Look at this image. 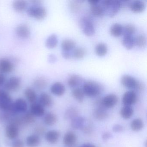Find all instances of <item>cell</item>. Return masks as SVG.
Listing matches in <instances>:
<instances>
[{
    "mask_svg": "<svg viewBox=\"0 0 147 147\" xmlns=\"http://www.w3.org/2000/svg\"><path fill=\"white\" fill-rule=\"evenodd\" d=\"M82 90L85 95L89 97H95L102 93L103 88L98 82L89 81L84 83Z\"/></svg>",
    "mask_w": 147,
    "mask_h": 147,
    "instance_id": "cell-1",
    "label": "cell"
},
{
    "mask_svg": "<svg viewBox=\"0 0 147 147\" xmlns=\"http://www.w3.org/2000/svg\"><path fill=\"white\" fill-rule=\"evenodd\" d=\"M100 2L104 8L105 13L111 18L114 17L121 7L120 1L105 0Z\"/></svg>",
    "mask_w": 147,
    "mask_h": 147,
    "instance_id": "cell-2",
    "label": "cell"
},
{
    "mask_svg": "<svg viewBox=\"0 0 147 147\" xmlns=\"http://www.w3.org/2000/svg\"><path fill=\"white\" fill-rule=\"evenodd\" d=\"M27 13L31 18L38 20L44 19L47 16L46 8L41 5L31 6L27 8Z\"/></svg>",
    "mask_w": 147,
    "mask_h": 147,
    "instance_id": "cell-3",
    "label": "cell"
},
{
    "mask_svg": "<svg viewBox=\"0 0 147 147\" xmlns=\"http://www.w3.org/2000/svg\"><path fill=\"white\" fill-rule=\"evenodd\" d=\"M13 106V102L8 92L0 89V110L8 111L12 109Z\"/></svg>",
    "mask_w": 147,
    "mask_h": 147,
    "instance_id": "cell-4",
    "label": "cell"
},
{
    "mask_svg": "<svg viewBox=\"0 0 147 147\" xmlns=\"http://www.w3.org/2000/svg\"><path fill=\"white\" fill-rule=\"evenodd\" d=\"M21 84L20 78L18 76H12L6 81L4 87L7 92H16L20 88Z\"/></svg>",
    "mask_w": 147,
    "mask_h": 147,
    "instance_id": "cell-5",
    "label": "cell"
},
{
    "mask_svg": "<svg viewBox=\"0 0 147 147\" xmlns=\"http://www.w3.org/2000/svg\"><path fill=\"white\" fill-rule=\"evenodd\" d=\"M80 25L82 29L83 33L88 36H91L95 33V28L90 19L84 18L80 21Z\"/></svg>",
    "mask_w": 147,
    "mask_h": 147,
    "instance_id": "cell-6",
    "label": "cell"
},
{
    "mask_svg": "<svg viewBox=\"0 0 147 147\" xmlns=\"http://www.w3.org/2000/svg\"><path fill=\"white\" fill-rule=\"evenodd\" d=\"M13 62L5 58H0V73L10 74L14 70Z\"/></svg>",
    "mask_w": 147,
    "mask_h": 147,
    "instance_id": "cell-7",
    "label": "cell"
},
{
    "mask_svg": "<svg viewBox=\"0 0 147 147\" xmlns=\"http://www.w3.org/2000/svg\"><path fill=\"white\" fill-rule=\"evenodd\" d=\"M137 100V95L136 92L133 90L127 91L125 93L122 98L124 105L131 106L135 104Z\"/></svg>",
    "mask_w": 147,
    "mask_h": 147,
    "instance_id": "cell-8",
    "label": "cell"
},
{
    "mask_svg": "<svg viewBox=\"0 0 147 147\" xmlns=\"http://www.w3.org/2000/svg\"><path fill=\"white\" fill-rule=\"evenodd\" d=\"M118 101V98L117 95L113 94H108L105 96L101 102L102 105L105 108H111L117 105Z\"/></svg>",
    "mask_w": 147,
    "mask_h": 147,
    "instance_id": "cell-9",
    "label": "cell"
},
{
    "mask_svg": "<svg viewBox=\"0 0 147 147\" xmlns=\"http://www.w3.org/2000/svg\"><path fill=\"white\" fill-rule=\"evenodd\" d=\"M138 81L136 80L134 77L128 75H125L121 77V84L125 87L129 89L135 90Z\"/></svg>",
    "mask_w": 147,
    "mask_h": 147,
    "instance_id": "cell-10",
    "label": "cell"
},
{
    "mask_svg": "<svg viewBox=\"0 0 147 147\" xmlns=\"http://www.w3.org/2000/svg\"><path fill=\"white\" fill-rule=\"evenodd\" d=\"M101 100H99V105L94 111L93 116L94 118L98 120H102L106 118L108 116V113L106 108L101 104Z\"/></svg>",
    "mask_w": 147,
    "mask_h": 147,
    "instance_id": "cell-11",
    "label": "cell"
},
{
    "mask_svg": "<svg viewBox=\"0 0 147 147\" xmlns=\"http://www.w3.org/2000/svg\"><path fill=\"white\" fill-rule=\"evenodd\" d=\"M16 33L17 36L20 38H27L30 36V30L27 25L21 24L16 28Z\"/></svg>",
    "mask_w": 147,
    "mask_h": 147,
    "instance_id": "cell-12",
    "label": "cell"
},
{
    "mask_svg": "<svg viewBox=\"0 0 147 147\" xmlns=\"http://www.w3.org/2000/svg\"><path fill=\"white\" fill-rule=\"evenodd\" d=\"M19 127L13 124L9 123L5 129V134L9 139H14L18 136Z\"/></svg>",
    "mask_w": 147,
    "mask_h": 147,
    "instance_id": "cell-13",
    "label": "cell"
},
{
    "mask_svg": "<svg viewBox=\"0 0 147 147\" xmlns=\"http://www.w3.org/2000/svg\"><path fill=\"white\" fill-rule=\"evenodd\" d=\"M13 107L17 113L26 112L28 109L27 102L24 99L19 98L13 103Z\"/></svg>",
    "mask_w": 147,
    "mask_h": 147,
    "instance_id": "cell-14",
    "label": "cell"
},
{
    "mask_svg": "<svg viewBox=\"0 0 147 147\" xmlns=\"http://www.w3.org/2000/svg\"><path fill=\"white\" fill-rule=\"evenodd\" d=\"M83 79L80 76L76 74L71 75L67 80L68 86L72 88H79L83 83Z\"/></svg>",
    "mask_w": 147,
    "mask_h": 147,
    "instance_id": "cell-15",
    "label": "cell"
},
{
    "mask_svg": "<svg viewBox=\"0 0 147 147\" xmlns=\"http://www.w3.org/2000/svg\"><path fill=\"white\" fill-rule=\"evenodd\" d=\"M77 136L73 131H69L64 135L63 138V143L65 146L71 147L76 143Z\"/></svg>",
    "mask_w": 147,
    "mask_h": 147,
    "instance_id": "cell-16",
    "label": "cell"
},
{
    "mask_svg": "<svg viewBox=\"0 0 147 147\" xmlns=\"http://www.w3.org/2000/svg\"><path fill=\"white\" fill-rule=\"evenodd\" d=\"M51 92L54 95L57 96H62L65 92V86L60 82H56L51 87Z\"/></svg>",
    "mask_w": 147,
    "mask_h": 147,
    "instance_id": "cell-17",
    "label": "cell"
},
{
    "mask_svg": "<svg viewBox=\"0 0 147 147\" xmlns=\"http://www.w3.org/2000/svg\"><path fill=\"white\" fill-rule=\"evenodd\" d=\"M30 111L36 117H42L45 113L44 107L36 102L31 105Z\"/></svg>",
    "mask_w": 147,
    "mask_h": 147,
    "instance_id": "cell-18",
    "label": "cell"
},
{
    "mask_svg": "<svg viewBox=\"0 0 147 147\" xmlns=\"http://www.w3.org/2000/svg\"><path fill=\"white\" fill-rule=\"evenodd\" d=\"M39 104L43 107H49L53 103V99L50 94L46 92H42L40 94L38 99Z\"/></svg>",
    "mask_w": 147,
    "mask_h": 147,
    "instance_id": "cell-19",
    "label": "cell"
},
{
    "mask_svg": "<svg viewBox=\"0 0 147 147\" xmlns=\"http://www.w3.org/2000/svg\"><path fill=\"white\" fill-rule=\"evenodd\" d=\"M85 119L80 116H76L71 120L70 125L74 129H82L85 126Z\"/></svg>",
    "mask_w": 147,
    "mask_h": 147,
    "instance_id": "cell-20",
    "label": "cell"
},
{
    "mask_svg": "<svg viewBox=\"0 0 147 147\" xmlns=\"http://www.w3.org/2000/svg\"><path fill=\"white\" fill-rule=\"evenodd\" d=\"M59 131L55 130L49 131L45 134V138L47 142L52 144L56 143L60 138Z\"/></svg>",
    "mask_w": 147,
    "mask_h": 147,
    "instance_id": "cell-21",
    "label": "cell"
},
{
    "mask_svg": "<svg viewBox=\"0 0 147 147\" xmlns=\"http://www.w3.org/2000/svg\"><path fill=\"white\" fill-rule=\"evenodd\" d=\"M12 7L15 11L18 13H22L27 10L28 2L23 0L15 1L13 2Z\"/></svg>",
    "mask_w": 147,
    "mask_h": 147,
    "instance_id": "cell-22",
    "label": "cell"
},
{
    "mask_svg": "<svg viewBox=\"0 0 147 147\" xmlns=\"http://www.w3.org/2000/svg\"><path fill=\"white\" fill-rule=\"evenodd\" d=\"M130 8L134 13H141L143 11L145 8V4L141 1H136L131 2Z\"/></svg>",
    "mask_w": 147,
    "mask_h": 147,
    "instance_id": "cell-23",
    "label": "cell"
},
{
    "mask_svg": "<svg viewBox=\"0 0 147 147\" xmlns=\"http://www.w3.org/2000/svg\"><path fill=\"white\" fill-rule=\"evenodd\" d=\"M24 94L26 99L31 104L36 103L37 95L35 90L31 88H27L25 90Z\"/></svg>",
    "mask_w": 147,
    "mask_h": 147,
    "instance_id": "cell-24",
    "label": "cell"
},
{
    "mask_svg": "<svg viewBox=\"0 0 147 147\" xmlns=\"http://www.w3.org/2000/svg\"><path fill=\"white\" fill-rule=\"evenodd\" d=\"M40 142V137L36 134L29 136L26 138V145L28 147H37L39 145Z\"/></svg>",
    "mask_w": 147,
    "mask_h": 147,
    "instance_id": "cell-25",
    "label": "cell"
},
{
    "mask_svg": "<svg viewBox=\"0 0 147 147\" xmlns=\"http://www.w3.org/2000/svg\"><path fill=\"white\" fill-rule=\"evenodd\" d=\"M120 115L123 118L128 119L131 118L134 113V109L131 106L124 105L121 108Z\"/></svg>",
    "mask_w": 147,
    "mask_h": 147,
    "instance_id": "cell-26",
    "label": "cell"
},
{
    "mask_svg": "<svg viewBox=\"0 0 147 147\" xmlns=\"http://www.w3.org/2000/svg\"><path fill=\"white\" fill-rule=\"evenodd\" d=\"M48 81L44 77H38L34 80L33 86L37 90H41L44 89L48 85Z\"/></svg>",
    "mask_w": 147,
    "mask_h": 147,
    "instance_id": "cell-27",
    "label": "cell"
},
{
    "mask_svg": "<svg viewBox=\"0 0 147 147\" xmlns=\"http://www.w3.org/2000/svg\"><path fill=\"white\" fill-rule=\"evenodd\" d=\"M90 11L92 14L96 17H101L105 14L104 8L100 4V1L98 4L91 5Z\"/></svg>",
    "mask_w": 147,
    "mask_h": 147,
    "instance_id": "cell-28",
    "label": "cell"
},
{
    "mask_svg": "<svg viewBox=\"0 0 147 147\" xmlns=\"http://www.w3.org/2000/svg\"><path fill=\"white\" fill-rule=\"evenodd\" d=\"M58 37L55 34H52L48 37L45 42V46L49 49H53L57 46Z\"/></svg>",
    "mask_w": 147,
    "mask_h": 147,
    "instance_id": "cell-29",
    "label": "cell"
},
{
    "mask_svg": "<svg viewBox=\"0 0 147 147\" xmlns=\"http://www.w3.org/2000/svg\"><path fill=\"white\" fill-rule=\"evenodd\" d=\"M57 121V117L55 113H49L45 116L44 122L46 125L52 126L56 123Z\"/></svg>",
    "mask_w": 147,
    "mask_h": 147,
    "instance_id": "cell-30",
    "label": "cell"
},
{
    "mask_svg": "<svg viewBox=\"0 0 147 147\" xmlns=\"http://www.w3.org/2000/svg\"><path fill=\"white\" fill-rule=\"evenodd\" d=\"M122 43L127 49H131L135 45V38L132 36H123Z\"/></svg>",
    "mask_w": 147,
    "mask_h": 147,
    "instance_id": "cell-31",
    "label": "cell"
},
{
    "mask_svg": "<svg viewBox=\"0 0 147 147\" xmlns=\"http://www.w3.org/2000/svg\"><path fill=\"white\" fill-rule=\"evenodd\" d=\"M123 27L120 24L116 23L111 26L110 32L113 36L119 37L123 35Z\"/></svg>",
    "mask_w": 147,
    "mask_h": 147,
    "instance_id": "cell-32",
    "label": "cell"
},
{
    "mask_svg": "<svg viewBox=\"0 0 147 147\" xmlns=\"http://www.w3.org/2000/svg\"><path fill=\"white\" fill-rule=\"evenodd\" d=\"M72 94L75 99L79 103H82L84 101L85 95L83 90L80 88H74Z\"/></svg>",
    "mask_w": 147,
    "mask_h": 147,
    "instance_id": "cell-33",
    "label": "cell"
},
{
    "mask_svg": "<svg viewBox=\"0 0 147 147\" xmlns=\"http://www.w3.org/2000/svg\"><path fill=\"white\" fill-rule=\"evenodd\" d=\"M76 45L75 42L70 39L63 40L61 43V48L63 51H70L75 49Z\"/></svg>",
    "mask_w": 147,
    "mask_h": 147,
    "instance_id": "cell-34",
    "label": "cell"
},
{
    "mask_svg": "<svg viewBox=\"0 0 147 147\" xmlns=\"http://www.w3.org/2000/svg\"><path fill=\"white\" fill-rule=\"evenodd\" d=\"M108 51V48L104 43H100L96 45L95 49V53L97 55L102 57L106 55Z\"/></svg>",
    "mask_w": 147,
    "mask_h": 147,
    "instance_id": "cell-35",
    "label": "cell"
},
{
    "mask_svg": "<svg viewBox=\"0 0 147 147\" xmlns=\"http://www.w3.org/2000/svg\"><path fill=\"white\" fill-rule=\"evenodd\" d=\"M143 126V121L141 119H135L131 123V128L133 131H139L142 129Z\"/></svg>",
    "mask_w": 147,
    "mask_h": 147,
    "instance_id": "cell-36",
    "label": "cell"
},
{
    "mask_svg": "<svg viewBox=\"0 0 147 147\" xmlns=\"http://www.w3.org/2000/svg\"><path fill=\"white\" fill-rule=\"evenodd\" d=\"M135 45L140 48H143L146 46L147 39L146 36L143 35H140L135 38Z\"/></svg>",
    "mask_w": 147,
    "mask_h": 147,
    "instance_id": "cell-37",
    "label": "cell"
},
{
    "mask_svg": "<svg viewBox=\"0 0 147 147\" xmlns=\"http://www.w3.org/2000/svg\"><path fill=\"white\" fill-rule=\"evenodd\" d=\"M78 116V111L74 107H71L67 109L64 114V118L67 120H71Z\"/></svg>",
    "mask_w": 147,
    "mask_h": 147,
    "instance_id": "cell-38",
    "label": "cell"
},
{
    "mask_svg": "<svg viewBox=\"0 0 147 147\" xmlns=\"http://www.w3.org/2000/svg\"><path fill=\"white\" fill-rule=\"evenodd\" d=\"M86 51L83 48H76L72 53V56L76 59H82L86 55Z\"/></svg>",
    "mask_w": 147,
    "mask_h": 147,
    "instance_id": "cell-39",
    "label": "cell"
},
{
    "mask_svg": "<svg viewBox=\"0 0 147 147\" xmlns=\"http://www.w3.org/2000/svg\"><path fill=\"white\" fill-rule=\"evenodd\" d=\"M22 118L24 124L32 123L36 121V117L30 111L26 113Z\"/></svg>",
    "mask_w": 147,
    "mask_h": 147,
    "instance_id": "cell-40",
    "label": "cell"
},
{
    "mask_svg": "<svg viewBox=\"0 0 147 147\" xmlns=\"http://www.w3.org/2000/svg\"><path fill=\"white\" fill-rule=\"evenodd\" d=\"M136 32V27L131 24H128L123 27V36H132Z\"/></svg>",
    "mask_w": 147,
    "mask_h": 147,
    "instance_id": "cell-41",
    "label": "cell"
},
{
    "mask_svg": "<svg viewBox=\"0 0 147 147\" xmlns=\"http://www.w3.org/2000/svg\"><path fill=\"white\" fill-rule=\"evenodd\" d=\"M80 1H71L70 4V7L72 11L76 12L80 10L81 6V3H80Z\"/></svg>",
    "mask_w": 147,
    "mask_h": 147,
    "instance_id": "cell-42",
    "label": "cell"
},
{
    "mask_svg": "<svg viewBox=\"0 0 147 147\" xmlns=\"http://www.w3.org/2000/svg\"><path fill=\"white\" fill-rule=\"evenodd\" d=\"M12 147H25L24 143L22 140L17 139L13 142Z\"/></svg>",
    "mask_w": 147,
    "mask_h": 147,
    "instance_id": "cell-43",
    "label": "cell"
},
{
    "mask_svg": "<svg viewBox=\"0 0 147 147\" xmlns=\"http://www.w3.org/2000/svg\"><path fill=\"white\" fill-rule=\"evenodd\" d=\"M123 127L121 125L116 124L113 125V132H120L123 131Z\"/></svg>",
    "mask_w": 147,
    "mask_h": 147,
    "instance_id": "cell-44",
    "label": "cell"
},
{
    "mask_svg": "<svg viewBox=\"0 0 147 147\" xmlns=\"http://www.w3.org/2000/svg\"><path fill=\"white\" fill-rule=\"evenodd\" d=\"M35 132L36 133V135L39 136L40 135H43V134L44 133L45 129L43 127H41V126L36 127L35 129Z\"/></svg>",
    "mask_w": 147,
    "mask_h": 147,
    "instance_id": "cell-45",
    "label": "cell"
},
{
    "mask_svg": "<svg viewBox=\"0 0 147 147\" xmlns=\"http://www.w3.org/2000/svg\"><path fill=\"white\" fill-rule=\"evenodd\" d=\"M62 55L63 58L67 59H69L72 56V53H71L70 51H62Z\"/></svg>",
    "mask_w": 147,
    "mask_h": 147,
    "instance_id": "cell-46",
    "label": "cell"
},
{
    "mask_svg": "<svg viewBox=\"0 0 147 147\" xmlns=\"http://www.w3.org/2000/svg\"><path fill=\"white\" fill-rule=\"evenodd\" d=\"M6 81V78L5 74L0 73V87L4 85Z\"/></svg>",
    "mask_w": 147,
    "mask_h": 147,
    "instance_id": "cell-47",
    "label": "cell"
},
{
    "mask_svg": "<svg viewBox=\"0 0 147 147\" xmlns=\"http://www.w3.org/2000/svg\"><path fill=\"white\" fill-rule=\"evenodd\" d=\"M48 60L51 63H54L56 61V57L53 54H51L49 55V57H48Z\"/></svg>",
    "mask_w": 147,
    "mask_h": 147,
    "instance_id": "cell-48",
    "label": "cell"
},
{
    "mask_svg": "<svg viewBox=\"0 0 147 147\" xmlns=\"http://www.w3.org/2000/svg\"><path fill=\"white\" fill-rule=\"evenodd\" d=\"M112 136V134L110 132H105L102 135V138L104 140H107L111 138Z\"/></svg>",
    "mask_w": 147,
    "mask_h": 147,
    "instance_id": "cell-49",
    "label": "cell"
},
{
    "mask_svg": "<svg viewBox=\"0 0 147 147\" xmlns=\"http://www.w3.org/2000/svg\"><path fill=\"white\" fill-rule=\"evenodd\" d=\"M30 2L32 3L33 5H40L42 3V1H38V0H34V1H31Z\"/></svg>",
    "mask_w": 147,
    "mask_h": 147,
    "instance_id": "cell-50",
    "label": "cell"
},
{
    "mask_svg": "<svg viewBox=\"0 0 147 147\" xmlns=\"http://www.w3.org/2000/svg\"><path fill=\"white\" fill-rule=\"evenodd\" d=\"M100 1H97V0H91V1H88V2L91 5H93L98 4Z\"/></svg>",
    "mask_w": 147,
    "mask_h": 147,
    "instance_id": "cell-51",
    "label": "cell"
},
{
    "mask_svg": "<svg viewBox=\"0 0 147 147\" xmlns=\"http://www.w3.org/2000/svg\"><path fill=\"white\" fill-rule=\"evenodd\" d=\"M79 147H96L95 145L90 143H86L82 144Z\"/></svg>",
    "mask_w": 147,
    "mask_h": 147,
    "instance_id": "cell-52",
    "label": "cell"
}]
</instances>
